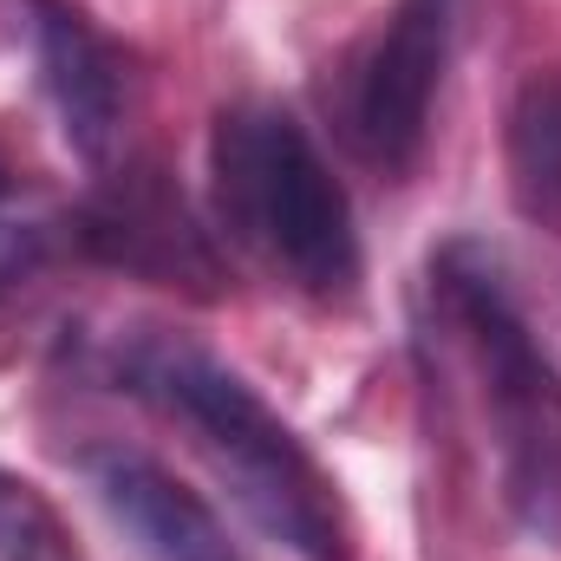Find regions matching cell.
<instances>
[{
    "label": "cell",
    "instance_id": "obj_7",
    "mask_svg": "<svg viewBox=\"0 0 561 561\" xmlns=\"http://www.w3.org/2000/svg\"><path fill=\"white\" fill-rule=\"evenodd\" d=\"M85 483L99 490L105 516L138 542L150 561H242L229 529L216 523V510L183 490L157 457L144 450H125V444H99L79 457Z\"/></svg>",
    "mask_w": 561,
    "mask_h": 561
},
{
    "label": "cell",
    "instance_id": "obj_6",
    "mask_svg": "<svg viewBox=\"0 0 561 561\" xmlns=\"http://www.w3.org/2000/svg\"><path fill=\"white\" fill-rule=\"evenodd\" d=\"M26 7V33H33V59H39V85L66 125V144L92 163H105L125 138V112H131V59L112 33H99L72 0H20Z\"/></svg>",
    "mask_w": 561,
    "mask_h": 561
},
{
    "label": "cell",
    "instance_id": "obj_9",
    "mask_svg": "<svg viewBox=\"0 0 561 561\" xmlns=\"http://www.w3.org/2000/svg\"><path fill=\"white\" fill-rule=\"evenodd\" d=\"M66 236H72V216L53 196L0 183V294L26 287V280L59 255Z\"/></svg>",
    "mask_w": 561,
    "mask_h": 561
},
{
    "label": "cell",
    "instance_id": "obj_10",
    "mask_svg": "<svg viewBox=\"0 0 561 561\" xmlns=\"http://www.w3.org/2000/svg\"><path fill=\"white\" fill-rule=\"evenodd\" d=\"M0 561H79L66 516L13 470H0Z\"/></svg>",
    "mask_w": 561,
    "mask_h": 561
},
{
    "label": "cell",
    "instance_id": "obj_3",
    "mask_svg": "<svg viewBox=\"0 0 561 561\" xmlns=\"http://www.w3.org/2000/svg\"><path fill=\"white\" fill-rule=\"evenodd\" d=\"M222 229L307 300H346L359 287V229L340 176L307 125L280 105H229L209 138Z\"/></svg>",
    "mask_w": 561,
    "mask_h": 561
},
{
    "label": "cell",
    "instance_id": "obj_1",
    "mask_svg": "<svg viewBox=\"0 0 561 561\" xmlns=\"http://www.w3.org/2000/svg\"><path fill=\"white\" fill-rule=\"evenodd\" d=\"M118 386L190 437V450L268 542L300 561H353V523L333 477L216 353L176 333H138L131 346H118Z\"/></svg>",
    "mask_w": 561,
    "mask_h": 561
},
{
    "label": "cell",
    "instance_id": "obj_8",
    "mask_svg": "<svg viewBox=\"0 0 561 561\" xmlns=\"http://www.w3.org/2000/svg\"><path fill=\"white\" fill-rule=\"evenodd\" d=\"M503 163L516 209L542 229H561V72H536L510 105Z\"/></svg>",
    "mask_w": 561,
    "mask_h": 561
},
{
    "label": "cell",
    "instance_id": "obj_2",
    "mask_svg": "<svg viewBox=\"0 0 561 561\" xmlns=\"http://www.w3.org/2000/svg\"><path fill=\"white\" fill-rule=\"evenodd\" d=\"M431 307L470 366L477 412L496 444V477L510 516L556 542L561 536V366L529 333L503 262L477 242H450L431 262Z\"/></svg>",
    "mask_w": 561,
    "mask_h": 561
},
{
    "label": "cell",
    "instance_id": "obj_11",
    "mask_svg": "<svg viewBox=\"0 0 561 561\" xmlns=\"http://www.w3.org/2000/svg\"><path fill=\"white\" fill-rule=\"evenodd\" d=\"M0 183H7V157H0Z\"/></svg>",
    "mask_w": 561,
    "mask_h": 561
},
{
    "label": "cell",
    "instance_id": "obj_5",
    "mask_svg": "<svg viewBox=\"0 0 561 561\" xmlns=\"http://www.w3.org/2000/svg\"><path fill=\"white\" fill-rule=\"evenodd\" d=\"M457 0H392L379 33L366 39L346 85V138L379 170H412L431 131V105L450 59Z\"/></svg>",
    "mask_w": 561,
    "mask_h": 561
},
{
    "label": "cell",
    "instance_id": "obj_4",
    "mask_svg": "<svg viewBox=\"0 0 561 561\" xmlns=\"http://www.w3.org/2000/svg\"><path fill=\"white\" fill-rule=\"evenodd\" d=\"M72 242L118 275L190 294V300H222L229 287L222 249L203 229L196 203L150 157H125L92 183V196L72 209Z\"/></svg>",
    "mask_w": 561,
    "mask_h": 561
}]
</instances>
